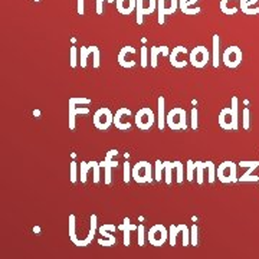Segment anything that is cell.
<instances>
[{"instance_id":"cell-5","label":"cell","mask_w":259,"mask_h":259,"mask_svg":"<svg viewBox=\"0 0 259 259\" xmlns=\"http://www.w3.org/2000/svg\"><path fill=\"white\" fill-rule=\"evenodd\" d=\"M209 58H210V52L207 51V48L203 45H199V47H194L190 54H189V64L197 68V69H202L204 68L207 62H209Z\"/></svg>"},{"instance_id":"cell-1","label":"cell","mask_w":259,"mask_h":259,"mask_svg":"<svg viewBox=\"0 0 259 259\" xmlns=\"http://www.w3.org/2000/svg\"><path fill=\"white\" fill-rule=\"evenodd\" d=\"M219 127L226 131H236L239 128V101L238 97H232L231 107L219 112Z\"/></svg>"},{"instance_id":"cell-32","label":"cell","mask_w":259,"mask_h":259,"mask_svg":"<svg viewBox=\"0 0 259 259\" xmlns=\"http://www.w3.org/2000/svg\"><path fill=\"white\" fill-rule=\"evenodd\" d=\"M173 167L176 168L177 171V183L182 185L183 180H185V166L182 161H173Z\"/></svg>"},{"instance_id":"cell-9","label":"cell","mask_w":259,"mask_h":259,"mask_svg":"<svg viewBox=\"0 0 259 259\" xmlns=\"http://www.w3.org/2000/svg\"><path fill=\"white\" fill-rule=\"evenodd\" d=\"M94 125L95 128L101 130V131H105L111 127L114 124V114L111 112L110 108L104 107V108H100L97 110V112L94 114Z\"/></svg>"},{"instance_id":"cell-39","label":"cell","mask_w":259,"mask_h":259,"mask_svg":"<svg viewBox=\"0 0 259 259\" xmlns=\"http://www.w3.org/2000/svg\"><path fill=\"white\" fill-rule=\"evenodd\" d=\"M69 179H71V183H76L78 180V163L72 161L71 167H69Z\"/></svg>"},{"instance_id":"cell-6","label":"cell","mask_w":259,"mask_h":259,"mask_svg":"<svg viewBox=\"0 0 259 259\" xmlns=\"http://www.w3.org/2000/svg\"><path fill=\"white\" fill-rule=\"evenodd\" d=\"M147 238L150 245H153L156 248L163 246L167 242V239H168V229H167L164 225L157 223V225H154V226L150 228V231L147 233Z\"/></svg>"},{"instance_id":"cell-49","label":"cell","mask_w":259,"mask_h":259,"mask_svg":"<svg viewBox=\"0 0 259 259\" xmlns=\"http://www.w3.org/2000/svg\"><path fill=\"white\" fill-rule=\"evenodd\" d=\"M100 55H101V52H100V48L95 47V51H94V68L97 69V68H100Z\"/></svg>"},{"instance_id":"cell-38","label":"cell","mask_w":259,"mask_h":259,"mask_svg":"<svg viewBox=\"0 0 259 259\" xmlns=\"http://www.w3.org/2000/svg\"><path fill=\"white\" fill-rule=\"evenodd\" d=\"M76 64H78V48L72 47L69 51V65L71 68H76Z\"/></svg>"},{"instance_id":"cell-31","label":"cell","mask_w":259,"mask_h":259,"mask_svg":"<svg viewBox=\"0 0 259 259\" xmlns=\"http://www.w3.org/2000/svg\"><path fill=\"white\" fill-rule=\"evenodd\" d=\"M76 218H75V214H69V241L74 243L78 238H76Z\"/></svg>"},{"instance_id":"cell-48","label":"cell","mask_w":259,"mask_h":259,"mask_svg":"<svg viewBox=\"0 0 259 259\" xmlns=\"http://www.w3.org/2000/svg\"><path fill=\"white\" fill-rule=\"evenodd\" d=\"M71 100H72L76 105H90V104H91V100H90V98H82V97H78V98H76V97H72Z\"/></svg>"},{"instance_id":"cell-4","label":"cell","mask_w":259,"mask_h":259,"mask_svg":"<svg viewBox=\"0 0 259 259\" xmlns=\"http://www.w3.org/2000/svg\"><path fill=\"white\" fill-rule=\"evenodd\" d=\"M216 177H219V180L228 185V183H236L239 182V177L236 175V164L233 161H223L222 164L216 168Z\"/></svg>"},{"instance_id":"cell-43","label":"cell","mask_w":259,"mask_h":259,"mask_svg":"<svg viewBox=\"0 0 259 259\" xmlns=\"http://www.w3.org/2000/svg\"><path fill=\"white\" fill-rule=\"evenodd\" d=\"M100 163L98 161H94L93 160V171H94V183L97 185V183H100Z\"/></svg>"},{"instance_id":"cell-24","label":"cell","mask_w":259,"mask_h":259,"mask_svg":"<svg viewBox=\"0 0 259 259\" xmlns=\"http://www.w3.org/2000/svg\"><path fill=\"white\" fill-rule=\"evenodd\" d=\"M164 107H166V100L163 95H160L157 100V108H158V115H157V125L160 131H163L166 127V112H164Z\"/></svg>"},{"instance_id":"cell-40","label":"cell","mask_w":259,"mask_h":259,"mask_svg":"<svg viewBox=\"0 0 259 259\" xmlns=\"http://www.w3.org/2000/svg\"><path fill=\"white\" fill-rule=\"evenodd\" d=\"M250 112H249V108H245L243 111H242V127L243 130H249L250 124Z\"/></svg>"},{"instance_id":"cell-15","label":"cell","mask_w":259,"mask_h":259,"mask_svg":"<svg viewBox=\"0 0 259 259\" xmlns=\"http://www.w3.org/2000/svg\"><path fill=\"white\" fill-rule=\"evenodd\" d=\"M134 54H136V48H133V47L121 48V51L118 52V56H117L118 64H120L122 68H125V69L136 66L137 62H136L134 59H130L128 58V55H134Z\"/></svg>"},{"instance_id":"cell-33","label":"cell","mask_w":259,"mask_h":259,"mask_svg":"<svg viewBox=\"0 0 259 259\" xmlns=\"http://www.w3.org/2000/svg\"><path fill=\"white\" fill-rule=\"evenodd\" d=\"M206 170H207V180H209V183H214V180H216V166H214V163L210 161V160H207L206 161Z\"/></svg>"},{"instance_id":"cell-35","label":"cell","mask_w":259,"mask_h":259,"mask_svg":"<svg viewBox=\"0 0 259 259\" xmlns=\"http://www.w3.org/2000/svg\"><path fill=\"white\" fill-rule=\"evenodd\" d=\"M173 163L171 161H164V175H166V185H171L173 180Z\"/></svg>"},{"instance_id":"cell-37","label":"cell","mask_w":259,"mask_h":259,"mask_svg":"<svg viewBox=\"0 0 259 259\" xmlns=\"http://www.w3.org/2000/svg\"><path fill=\"white\" fill-rule=\"evenodd\" d=\"M163 171H164V163H161L160 160H157L156 164H154V179H156V182H161Z\"/></svg>"},{"instance_id":"cell-28","label":"cell","mask_w":259,"mask_h":259,"mask_svg":"<svg viewBox=\"0 0 259 259\" xmlns=\"http://www.w3.org/2000/svg\"><path fill=\"white\" fill-rule=\"evenodd\" d=\"M253 3H258V0H241V10L245 15H258L259 8L250 9V6Z\"/></svg>"},{"instance_id":"cell-16","label":"cell","mask_w":259,"mask_h":259,"mask_svg":"<svg viewBox=\"0 0 259 259\" xmlns=\"http://www.w3.org/2000/svg\"><path fill=\"white\" fill-rule=\"evenodd\" d=\"M114 231H115V225H111V223H105V225L100 226V233H101L107 241H98V243H100L101 246H107V248L115 245V243H117V239H115V236H112L111 233H110V232Z\"/></svg>"},{"instance_id":"cell-21","label":"cell","mask_w":259,"mask_h":259,"mask_svg":"<svg viewBox=\"0 0 259 259\" xmlns=\"http://www.w3.org/2000/svg\"><path fill=\"white\" fill-rule=\"evenodd\" d=\"M212 58L213 68H219V64H221V36L218 33H214L212 39Z\"/></svg>"},{"instance_id":"cell-13","label":"cell","mask_w":259,"mask_h":259,"mask_svg":"<svg viewBox=\"0 0 259 259\" xmlns=\"http://www.w3.org/2000/svg\"><path fill=\"white\" fill-rule=\"evenodd\" d=\"M127 117H131V110L127 108V107H121L115 111V115H114V125L115 128L121 130V131H128L131 128V124L128 121H124Z\"/></svg>"},{"instance_id":"cell-18","label":"cell","mask_w":259,"mask_h":259,"mask_svg":"<svg viewBox=\"0 0 259 259\" xmlns=\"http://www.w3.org/2000/svg\"><path fill=\"white\" fill-rule=\"evenodd\" d=\"M98 229V218H97V214H91V229H90V233L87 235V238L85 239H76L74 242L75 246H79V248H83V246H88V245H91L93 243L94 236H95V232Z\"/></svg>"},{"instance_id":"cell-25","label":"cell","mask_w":259,"mask_h":259,"mask_svg":"<svg viewBox=\"0 0 259 259\" xmlns=\"http://www.w3.org/2000/svg\"><path fill=\"white\" fill-rule=\"evenodd\" d=\"M137 225H133L128 218H124L122 221V225H120V231H122V235H124V246H130V233L133 231H137Z\"/></svg>"},{"instance_id":"cell-3","label":"cell","mask_w":259,"mask_h":259,"mask_svg":"<svg viewBox=\"0 0 259 259\" xmlns=\"http://www.w3.org/2000/svg\"><path fill=\"white\" fill-rule=\"evenodd\" d=\"M166 125L173 131H182L187 128V118H186V110L182 107H176L167 114Z\"/></svg>"},{"instance_id":"cell-7","label":"cell","mask_w":259,"mask_h":259,"mask_svg":"<svg viewBox=\"0 0 259 259\" xmlns=\"http://www.w3.org/2000/svg\"><path fill=\"white\" fill-rule=\"evenodd\" d=\"M156 120H157V117L150 107H143L136 114V125L139 127V130H143V131H148L151 128Z\"/></svg>"},{"instance_id":"cell-44","label":"cell","mask_w":259,"mask_h":259,"mask_svg":"<svg viewBox=\"0 0 259 259\" xmlns=\"http://www.w3.org/2000/svg\"><path fill=\"white\" fill-rule=\"evenodd\" d=\"M131 164H130L128 161H125L124 163V183H128L130 180L133 179V176H131Z\"/></svg>"},{"instance_id":"cell-50","label":"cell","mask_w":259,"mask_h":259,"mask_svg":"<svg viewBox=\"0 0 259 259\" xmlns=\"http://www.w3.org/2000/svg\"><path fill=\"white\" fill-rule=\"evenodd\" d=\"M76 12H78L79 16H83V15H85V0H78Z\"/></svg>"},{"instance_id":"cell-19","label":"cell","mask_w":259,"mask_h":259,"mask_svg":"<svg viewBox=\"0 0 259 259\" xmlns=\"http://www.w3.org/2000/svg\"><path fill=\"white\" fill-rule=\"evenodd\" d=\"M163 56H170V49L166 45H161V47H151L150 49V65L151 68H157V58L158 55Z\"/></svg>"},{"instance_id":"cell-10","label":"cell","mask_w":259,"mask_h":259,"mask_svg":"<svg viewBox=\"0 0 259 259\" xmlns=\"http://www.w3.org/2000/svg\"><path fill=\"white\" fill-rule=\"evenodd\" d=\"M179 8V0H157V13L160 26L164 25L167 15H175Z\"/></svg>"},{"instance_id":"cell-20","label":"cell","mask_w":259,"mask_h":259,"mask_svg":"<svg viewBox=\"0 0 259 259\" xmlns=\"http://www.w3.org/2000/svg\"><path fill=\"white\" fill-rule=\"evenodd\" d=\"M115 6H117V10L120 12L121 15L128 16L137 8V0H117Z\"/></svg>"},{"instance_id":"cell-23","label":"cell","mask_w":259,"mask_h":259,"mask_svg":"<svg viewBox=\"0 0 259 259\" xmlns=\"http://www.w3.org/2000/svg\"><path fill=\"white\" fill-rule=\"evenodd\" d=\"M199 0H179V9L182 10L183 15H189V16H196L199 15L202 9L200 8H194L192 9V5H194Z\"/></svg>"},{"instance_id":"cell-46","label":"cell","mask_w":259,"mask_h":259,"mask_svg":"<svg viewBox=\"0 0 259 259\" xmlns=\"http://www.w3.org/2000/svg\"><path fill=\"white\" fill-rule=\"evenodd\" d=\"M104 2H108V3H115V0H97V15H102L104 13Z\"/></svg>"},{"instance_id":"cell-36","label":"cell","mask_w":259,"mask_h":259,"mask_svg":"<svg viewBox=\"0 0 259 259\" xmlns=\"http://www.w3.org/2000/svg\"><path fill=\"white\" fill-rule=\"evenodd\" d=\"M194 170H196V163H194L193 160H189L187 166H186V175H187L186 179H187V182H193Z\"/></svg>"},{"instance_id":"cell-34","label":"cell","mask_w":259,"mask_h":259,"mask_svg":"<svg viewBox=\"0 0 259 259\" xmlns=\"http://www.w3.org/2000/svg\"><path fill=\"white\" fill-rule=\"evenodd\" d=\"M90 170H93V160L90 163L81 161V183H87V175Z\"/></svg>"},{"instance_id":"cell-41","label":"cell","mask_w":259,"mask_h":259,"mask_svg":"<svg viewBox=\"0 0 259 259\" xmlns=\"http://www.w3.org/2000/svg\"><path fill=\"white\" fill-rule=\"evenodd\" d=\"M197 232H199L197 225H193V226L190 228V245H192V246H197V243H199V239H197Z\"/></svg>"},{"instance_id":"cell-12","label":"cell","mask_w":259,"mask_h":259,"mask_svg":"<svg viewBox=\"0 0 259 259\" xmlns=\"http://www.w3.org/2000/svg\"><path fill=\"white\" fill-rule=\"evenodd\" d=\"M187 54H190V52H189L187 48L183 47V45H179V47L173 48V51L170 52V56H168L171 66H175L177 69L185 68L186 65L189 64V61H186L185 59V56L187 55Z\"/></svg>"},{"instance_id":"cell-2","label":"cell","mask_w":259,"mask_h":259,"mask_svg":"<svg viewBox=\"0 0 259 259\" xmlns=\"http://www.w3.org/2000/svg\"><path fill=\"white\" fill-rule=\"evenodd\" d=\"M131 176L136 183L144 185V183H151L153 180V167L148 161H139L131 168Z\"/></svg>"},{"instance_id":"cell-45","label":"cell","mask_w":259,"mask_h":259,"mask_svg":"<svg viewBox=\"0 0 259 259\" xmlns=\"http://www.w3.org/2000/svg\"><path fill=\"white\" fill-rule=\"evenodd\" d=\"M137 235H139V246H144V236H146V228L144 225H139L137 228Z\"/></svg>"},{"instance_id":"cell-26","label":"cell","mask_w":259,"mask_h":259,"mask_svg":"<svg viewBox=\"0 0 259 259\" xmlns=\"http://www.w3.org/2000/svg\"><path fill=\"white\" fill-rule=\"evenodd\" d=\"M189 228L186 225H171L168 228V242H170V246H176V241H177V235L182 233L185 235V232L187 231Z\"/></svg>"},{"instance_id":"cell-14","label":"cell","mask_w":259,"mask_h":259,"mask_svg":"<svg viewBox=\"0 0 259 259\" xmlns=\"http://www.w3.org/2000/svg\"><path fill=\"white\" fill-rule=\"evenodd\" d=\"M117 153H118L117 150H110L105 158L100 163V166L104 168V173H105V185H111V168L118 166V163L112 160L114 156H117Z\"/></svg>"},{"instance_id":"cell-30","label":"cell","mask_w":259,"mask_h":259,"mask_svg":"<svg viewBox=\"0 0 259 259\" xmlns=\"http://www.w3.org/2000/svg\"><path fill=\"white\" fill-rule=\"evenodd\" d=\"M95 51V45L91 47H81V68H87V61H88V56L94 54Z\"/></svg>"},{"instance_id":"cell-11","label":"cell","mask_w":259,"mask_h":259,"mask_svg":"<svg viewBox=\"0 0 259 259\" xmlns=\"http://www.w3.org/2000/svg\"><path fill=\"white\" fill-rule=\"evenodd\" d=\"M157 10V0H137L136 19L137 25H143V19L146 15H151Z\"/></svg>"},{"instance_id":"cell-47","label":"cell","mask_w":259,"mask_h":259,"mask_svg":"<svg viewBox=\"0 0 259 259\" xmlns=\"http://www.w3.org/2000/svg\"><path fill=\"white\" fill-rule=\"evenodd\" d=\"M197 115H199V111H197V108H192V128H193V130L199 128Z\"/></svg>"},{"instance_id":"cell-29","label":"cell","mask_w":259,"mask_h":259,"mask_svg":"<svg viewBox=\"0 0 259 259\" xmlns=\"http://www.w3.org/2000/svg\"><path fill=\"white\" fill-rule=\"evenodd\" d=\"M196 163V180H197V185H203L204 182V170H206V161H194Z\"/></svg>"},{"instance_id":"cell-27","label":"cell","mask_w":259,"mask_h":259,"mask_svg":"<svg viewBox=\"0 0 259 259\" xmlns=\"http://www.w3.org/2000/svg\"><path fill=\"white\" fill-rule=\"evenodd\" d=\"M231 2H236V0H221L219 3V9L222 12L223 15H228V16H233L238 13V8L231 6Z\"/></svg>"},{"instance_id":"cell-42","label":"cell","mask_w":259,"mask_h":259,"mask_svg":"<svg viewBox=\"0 0 259 259\" xmlns=\"http://www.w3.org/2000/svg\"><path fill=\"white\" fill-rule=\"evenodd\" d=\"M140 58H141V61H140V64L143 68H147L148 65V49L146 47L141 48V52H140Z\"/></svg>"},{"instance_id":"cell-8","label":"cell","mask_w":259,"mask_h":259,"mask_svg":"<svg viewBox=\"0 0 259 259\" xmlns=\"http://www.w3.org/2000/svg\"><path fill=\"white\" fill-rule=\"evenodd\" d=\"M222 61L225 66L235 69L242 64L243 61V55H242V49L236 45H232V47L226 48L222 54Z\"/></svg>"},{"instance_id":"cell-17","label":"cell","mask_w":259,"mask_h":259,"mask_svg":"<svg viewBox=\"0 0 259 259\" xmlns=\"http://www.w3.org/2000/svg\"><path fill=\"white\" fill-rule=\"evenodd\" d=\"M239 166L241 167H246L248 170H246V173L243 175V176L239 177V182H258L259 180V177L258 176H252V173L256 170L259 167V161H241L239 163Z\"/></svg>"},{"instance_id":"cell-22","label":"cell","mask_w":259,"mask_h":259,"mask_svg":"<svg viewBox=\"0 0 259 259\" xmlns=\"http://www.w3.org/2000/svg\"><path fill=\"white\" fill-rule=\"evenodd\" d=\"M78 114H90V108L87 107L78 108L76 104L69 98V130H75V117Z\"/></svg>"}]
</instances>
